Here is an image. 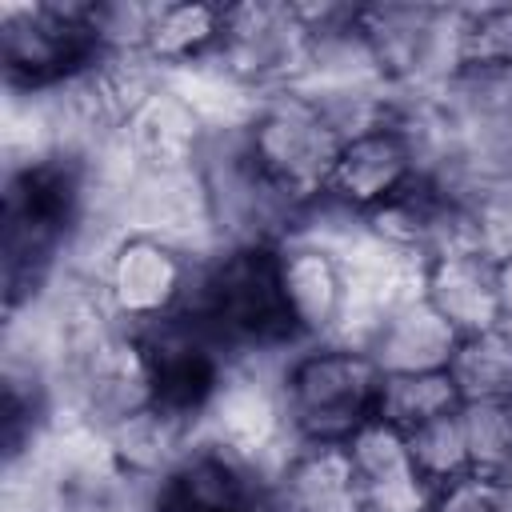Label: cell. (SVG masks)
<instances>
[{
	"label": "cell",
	"mask_w": 512,
	"mask_h": 512,
	"mask_svg": "<svg viewBox=\"0 0 512 512\" xmlns=\"http://www.w3.org/2000/svg\"><path fill=\"white\" fill-rule=\"evenodd\" d=\"M424 512H500V484L460 476L452 484H440Z\"/></svg>",
	"instance_id": "cell-25"
},
{
	"label": "cell",
	"mask_w": 512,
	"mask_h": 512,
	"mask_svg": "<svg viewBox=\"0 0 512 512\" xmlns=\"http://www.w3.org/2000/svg\"><path fill=\"white\" fill-rule=\"evenodd\" d=\"M208 124L184 92L156 88L124 124V152L148 172H192L196 156L208 140Z\"/></svg>",
	"instance_id": "cell-11"
},
{
	"label": "cell",
	"mask_w": 512,
	"mask_h": 512,
	"mask_svg": "<svg viewBox=\"0 0 512 512\" xmlns=\"http://www.w3.org/2000/svg\"><path fill=\"white\" fill-rule=\"evenodd\" d=\"M500 512H512V484H500Z\"/></svg>",
	"instance_id": "cell-27"
},
{
	"label": "cell",
	"mask_w": 512,
	"mask_h": 512,
	"mask_svg": "<svg viewBox=\"0 0 512 512\" xmlns=\"http://www.w3.org/2000/svg\"><path fill=\"white\" fill-rule=\"evenodd\" d=\"M212 64L240 88H300L312 64V32L288 4H228Z\"/></svg>",
	"instance_id": "cell-7"
},
{
	"label": "cell",
	"mask_w": 512,
	"mask_h": 512,
	"mask_svg": "<svg viewBox=\"0 0 512 512\" xmlns=\"http://www.w3.org/2000/svg\"><path fill=\"white\" fill-rule=\"evenodd\" d=\"M196 260L164 236L132 232L104 260V304L124 328H144L184 304Z\"/></svg>",
	"instance_id": "cell-10"
},
{
	"label": "cell",
	"mask_w": 512,
	"mask_h": 512,
	"mask_svg": "<svg viewBox=\"0 0 512 512\" xmlns=\"http://www.w3.org/2000/svg\"><path fill=\"white\" fill-rule=\"evenodd\" d=\"M448 376L460 404H512V332L500 324L460 336Z\"/></svg>",
	"instance_id": "cell-18"
},
{
	"label": "cell",
	"mask_w": 512,
	"mask_h": 512,
	"mask_svg": "<svg viewBox=\"0 0 512 512\" xmlns=\"http://www.w3.org/2000/svg\"><path fill=\"white\" fill-rule=\"evenodd\" d=\"M456 344H460V332L420 292L396 304L372 328L364 352L376 360L384 376H404V372H448Z\"/></svg>",
	"instance_id": "cell-14"
},
{
	"label": "cell",
	"mask_w": 512,
	"mask_h": 512,
	"mask_svg": "<svg viewBox=\"0 0 512 512\" xmlns=\"http://www.w3.org/2000/svg\"><path fill=\"white\" fill-rule=\"evenodd\" d=\"M408 440V456L416 464V472L440 488V484H452L460 476H472V464H468V444H464V424H460V408L456 412H444L412 432H404Z\"/></svg>",
	"instance_id": "cell-22"
},
{
	"label": "cell",
	"mask_w": 512,
	"mask_h": 512,
	"mask_svg": "<svg viewBox=\"0 0 512 512\" xmlns=\"http://www.w3.org/2000/svg\"><path fill=\"white\" fill-rule=\"evenodd\" d=\"M424 300L460 336L504 324L496 260H488L476 248H452L424 260Z\"/></svg>",
	"instance_id": "cell-13"
},
{
	"label": "cell",
	"mask_w": 512,
	"mask_h": 512,
	"mask_svg": "<svg viewBox=\"0 0 512 512\" xmlns=\"http://www.w3.org/2000/svg\"><path fill=\"white\" fill-rule=\"evenodd\" d=\"M276 492L292 512H360L348 444H296L284 456Z\"/></svg>",
	"instance_id": "cell-16"
},
{
	"label": "cell",
	"mask_w": 512,
	"mask_h": 512,
	"mask_svg": "<svg viewBox=\"0 0 512 512\" xmlns=\"http://www.w3.org/2000/svg\"><path fill=\"white\" fill-rule=\"evenodd\" d=\"M456 408H460V392L448 372H404V376H384L376 420L412 432Z\"/></svg>",
	"instance_id": "cell-19"
},
{
	"label": "cell",
	"mask_w": 512,
	"mask_h": 512,
	"mask_svg": "<svg viewBox=\"0 0 512 512\" xmlns=\"http://www.w3.org/2000/svg\"><path fill=\"white\" fill-rule=\"evenodd\" d=\"M456 24L460 12L440 8H356V32L384 84H416L428 76L444 84L456 72Z\"/></svg>",
	"instance_id": "cell-8"
},
{
	"label": "cell",
	"mask_w": 512,
	"mask_h": 512,
	"mask_svg": "<svg viewBox=\"0 0 512 512\" xmlns=\"http://www.w3.org/2000/svg\"><path fill=\"white\" fill-rule=\"evenodd\" d=\"M496 272H500V304H504V320H508L512 316V256L500 260Z\"/></svg>",
	"instance_id": "cell-26"
},
{
	"label": "cell",
	"mask_w": 512,
	"mask_h": 512,
	"mask_svg": "<svg viewBox=\"0 0 512 512\" xmlns=\"http://www.w3.org/2000/svg\"><path fill=\"white\" fill-rule=\"evenodd\" d=\"M472 476L504 484L512 468V404H460Z\"/></svg>",
	"instance_id": "cell-23"
},
{
	"label": "cell",
	"mask_w": 512,
	"mask_h": 512,
	"mask_svg": "<svg viewBox=\"0 0 512 512\" xmlns=\"http://www.w3.org/2000/svg\"><path fill=\"white\" fill-rule=\"evenodd\" d=\"M196 180L208 208V228L224 240V248L240 244H284L304 204H296L252 156L244 140V124L212 128L200 156H196Z\"/></svg>",
	"instance_id": "cell-4"
},
{
	"label": "cell",
	"mask_w": 512,
	"mask_h": 512,
	"mask_svg": "<svg viewBox=\"0 0 512 512\" xmlns=\"http://www.w3.org/2000/svg\"><path fill=\"white\" fill-rule=\"evenodd\" d=\"M240 124L256 164L296 204L308 208L312 200H320L328 172L344 148V132L312 92L304 88L268 92Z\"/></svg>",
	"instance_id": "cell-5"
},
{
	"label": "cell",
	"mask_w": 512,
	"mask_h": 512,
	"mask_svg": "<svg viewBox=\"0 0 512 512\" xmlns=\"http://www.w3.org/2000/svg\"><path fill=\"white\" fill-rule=\"evenodd\" d=\"M504 484H512V468H508V480H504Z\"/></svg>",
	"instance_id": "cell-28"
},
{
	"label": "cell",
	"mask_w": 512,
	"mask_h": 512,
	"mask_svg": "<svg viewBox=\"0 0 512 512\" xmlns=\"http://www.w3.org/2000/svg\"><path fill=\"white\" fill-rule=\"evenodd\" d=\"M44 416H48V384L40 380L32 364L12 356L4 368V456L8 464H16L28 452Z\"/></svg>",
	"instance_id": "cell-21"
},
{
	"label": "cell",
	"mask_w": 512,
	"mask_h": 512,
	"mask_svg": "<svg viewBox=\"0 0 512 512\" xmlns=\"http://www.w3.org/2000/svg\"><path fill=\"white\" fill-rule=\"evenodd\" d=\"M280 288L288 312L308 340L340 336L344 308H348V276L332 248L312 240H284L280 244Z\"/></svg>",
	"instance_id": "cell-12"
},
{
	"label": "cell",
	"mask_w": 512,
	"mask_h": 512,
	"mask_svg": "<svg viewBox=\"0 0 512 512\" xmlns=\"http://www.w3.org/2000/svg\"><path fill=\"white\" fill-rule=\"evenodd\" d=\"M420 172H424V160L412 128L404 124V116H388L344 140L320 200L364 220L388 200H396Z\"/></svg>",
	"instance_id": "cell-9"
},
{
	"label": "cell",
	"mask_w": 512,
	"mask_h": 512,
	"mask_svg": "<svg viewBox=\"0 0 512 512\" xmlns=\"http://www.w3.org/2000/svg\"><path fill=\"white\" fill-rule=\"evenodd\" d=\"M88 168L72 148H52L8 172L4 184V304L20 312L52 276L84 208Z\"/></svg>",
	"instance_id": "cell-2"
},
{
	"label": "cell",
	"mask_w": 512,
	"mask_h": 512,
	"mask_svg": "<svg viewBox=\"0 0 512 512\" xmlns=\"http://www.w3.org/2000/svg\"><path fill=\"white\" fill-rule=\"evenodd\" d=\"M224 32L220 4H156V16L144 36V56L156 68H188L212 60Z\"/></svg>",
	"instance_id": "cell-17"
},
{
	"label": "cell",
	"mask_w": 512,
	"mask_h": 512,
	"mask_svg": "<svg viewBox=\"0 0 512 512\" xmlns=\"http://www.w3.org/2000/svg\"><path fill=\"white\" fill-rule=\"evenodd\" d=\"M384 372L356 344H312L280 372L284 424L292 444H348L376 420Z\"/></svg>",
	"instance_id": "cell-3"
},
{
	"label": "cell",
	"mask_w": 512,
	"mask_h": 512,
	"mask_svg": "<svg viewBox=\"0 0 512 512\" xmlns=\"http://www.w3.org/2000/svg\"><path fill=\"white\" fill-rule=\"evenodd\" d=\"M468 240L488 260L512 256V172H476L464 184Z\"/></svg>",
	"instance_id": "cell-20"
},
{
	"label": "cell",
	"mask_w": 512,
	"mask_h": 512,
	"mask_svg": "<svg viewBox=\"0 0 512 512\" xmlns=\"http://www.w3.org/2000/svg\"><path fill=\"white\" fill-rule=\"evenodd\" d=\"M108 56L96 4L8 8L0 20V64L12 92H60Z\"/></svg>",
	"instance_id": "cell-6"
},
{
	"label": "cell",
	"mask_w": 512,
	"mask_h": 512,
	"mask_svg": "<svg viewBox=\"0 0 512 512\" xmlns=\"http://www.w3.org/2000/svg\"><path fill=\"white\" fill-rule=\"evenodd\" d=\"M456 68H512V8L460 12Z\"/></svg>",
	"instance_id": "cell-24"
},
{
	"label": "cell",
	"mask_w": 512,
	"mask_h": 512,
	"mask_svg": "<svg viewBox=\"0 0 512 512\" xmlns=\"http://www.w3.org/2000/svg\"><path fill=\"white\" fill-rule=\"evenodd\" d=\"M204 424H212V444H224L236 456L256 464V456L264 448H276L280 436H288L280 380L264 384V380H256V372L236 364L228 372V380L220 384Z\"/></svg>",
	"instance_id": "cell-15"
},
{
	"label": "cell",
	"mask_w": 512,
	"mask_h": 512,
	"mask_svg": "<svg viewBox=\"0 0 512 512\" xmlns=\"http://www.w3.org/2000/svg\"><path fill=\"white\" fill-rule=\"evenodd\" d=\"M176 312L192 320L232 368L304 344L280 288V244H240L220 248L212 260H196Z\"/></svg>",
	"instance_id": "cell-1"
}]
</instances>
